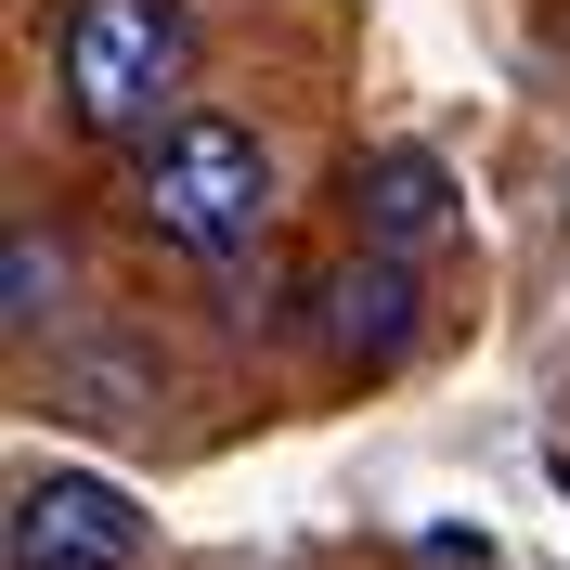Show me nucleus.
I'll return each instance as SVG.
<instances>
[{
	"instance_id": "nucleus-1",
	"label": "nucleus",
	"mask_w": 570,
	"mask_h": 570,
	"mask_svg": "<svg viewBox=\"0 0 570 570\" xmlns=\"http://www.w3.org/2000/svg\"><path fill=\"white\" fill-rule=\"evenodd\" d=\"M130 220L181 259H247L273 234V142L220 105H181L130 142Z\"/></svg>"
},
{
	"instance_id": "nucleus-2",
	"label": "nucleus",
	"mask_w": 570,
	"mask_h": 570,
	"mask_svg": "<svg viewBox=\"0 0 570 570\" xmlns=\"http://www.w3.org/2000/svg\"><path fill=\"white\" fill-rule=\"evenodd\" d=\"M181 78H195V13L181 0H66L52 91H66L78 142H142L156 117H181Z\"/></svg>"
},
{
	"instance_id": "nucleus-3",
	"label": "nucleus",
	"mask_w": 570,
	"mask_h": 570,
	"mask_svg": "<svg viewBox=\"0 0 570 570\" xmlns=\"http://www.w3.org/2000/svg\"><path fill=\"white\" fill-rule=\"evenodd\" d=\"M142 505L91 466H27L13 519H0V570H142Z\"/></svg>"
},
{
	"instance_id": "nucleus-4",
	"label": "nucleus",
	"mask_w": 570,
	"mask_h": 570,
	"mask_svg": "<svg viewBox=\"0 0 570 570\" xmlns=\"http://www.w3.org/2000/svg\"><path fill=\"white\" fill-rule=\"evenodd\" d=\"M415 324H428V298H415V259H390V247H351L337 273H324V363H337V376H390V363L415 351Z\"/></svg>"
},
{
	"instance_id": "nucleus-5",
	"label": "nucleus",
	"mask_w": 570,
	"mask_h": 570,
	"mask_svg": "<svg viewBox=\"0 0 570 570\" xmlns=\"http://www.w3.org/2000/svg\"><path fill=\"white\" fill-rule=\"evenodd\" d=\"M441 234H454V169H441L428 142H390V156L351 169V247L415 259V247H441Z\"/></svg>"
},
{
	"instance_id": "nucleus-6",
	"label": "nucleus",
	"mask_w": 570,
	"mask_h": 570,
	"mask_svg": "<svg viewBox=\"0 0 570 570\" xmlns=\"http://www.w3.org/2000/svg\"><path fill=\"white\" fill-rule=\"evenodd\" d=\"M39 324H66V247H52V234H13V247H0V337H13V351H27Z\"/></svg>"
}]
</instances>
